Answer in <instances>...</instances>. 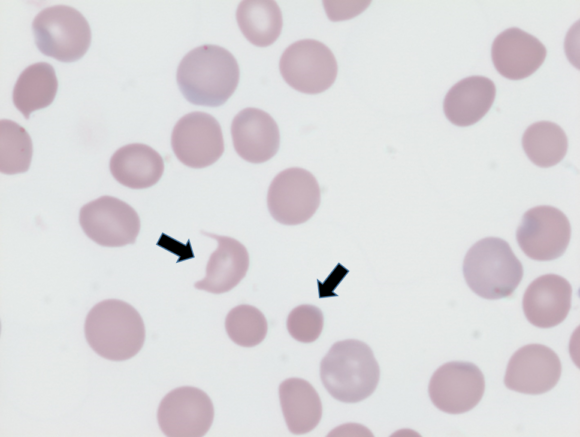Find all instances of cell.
I'll use <instances>...</instances> for the list:
<instances>
[{"mask_svg": "<svg viewBox=\"0 0 580 437\" xmlns=\"http://www.w3.org/2000/svg\"><path fill=\"white\" fill-rule=\"evenodd\" d=\"M240 70L225 48L206 44L189 51L177 69V84L185 99L198 106L218 107L234 93Z\"/></svg>", "mask_w": 580, "mask_h": 437, "instance_id": "cell-1", "label": "cell"}, {"mask_svg": "<svg viewBox=\"0 0 580 437\" xmlns=\"http://www.w3.org/2000/svg\"><path fill=\"white\" fill-rule=\"evenodd\" d=\"M85 338L99 356L111 361L134 357L143 347L146 331L139 312L119 299L95 304L84 324Z\"/></svg>", "mask_w": 580, "mask_h": 437, "instance_id": "cell-2", "label": "cell"}, {"mask_svg": "<svg viewBox=\"0 0 580 437\" xmlns=\"http://www.w3.org/2000/svg\"><path fill=\"white\" fill-rule=\"evenodd\" d=\"M325 389L338 401L357 403L376 389L380 368L372 349L357 339L334 343L320 363Z\"/></svg>", "mask_w": 580, "mask_h": 437, "instance_id": "cell-3", "label": "cell"}, {"mask_svg": "<svg viewBox=\"0 0 580 437\" xmlns=\"http://www.w3.org/2000/svg\"><path fill=\"white\" fill-rule=\"evenodd\" d=\"M463 274L478 296L495 300L511 296L523 277V266L503 239L487 237L467 252Z\"/></svg>", "mask_w": 580, "mask_h": 437, "instance_id": "cell-4", "label": "cell"}, {"mask_svg": "<svg viewBox=\"0 0 580 437\" xmlns=\"http://www.w3.org/2000/svg\"><path fill=\"white\" fill-rule=\"evenodd\" d=\"M32 30L39 51L61 62L81 59L90 47L89 23L70 6L55 5L41 10L32 22Z\"/></svg>", "mask_w": 580, "mask_h": 437, "instance_id": "cell-5", "label": "cell"}, {"mask_svg": "<svg viewBox=\"0 0 580 437\" xmlns=\"http://www.w3.org/2000/svg\"><path fill=\"white\" fill-rule=\"evenodd\" d=\"M279 69L284 81L293 89L318 94L334 83L338 65L325 44L314 39H303L285 49Z\"/></svg>", "mask_w": 580, "mask_h": 437, "instance_id": "cell-6", "label": "cell"}, {"mask_svg": "<svg viewBox=\"0 0 580 437\" xmlns=\"http://www.w3.org/2000/svg\"><path fill=\"white\" fill-rule=\"evenodd\" d=\"M321 191L312 173L292 167L278 173L267 193L271 216L284 225H298L309 220L320 205Z\"/></svg>", "mask_w": 580, "mask_h": 437, "instance_id": "cell-7", "label": "cell"}, {"mask_svg": "<svg viewBox=\"0 0 580 437\" xmlns=\"http://www.w3.org/2000/svg\"><path fill=\"white\" fill-rule=\"evenodd\" d=\"M79 223L88 238L104 247L133 244L140 231L137 212L126 202L107 195L85 204L79 212Z\"/></svg>", "mask_w": 580, "mask_h": 437, "instance_id": "cell-8", "label": "cell"}, {"mask_svg": "<svg viewBox=\"0 0 580 437\" xmlns=\"http://www.w3.org/2000/svg\"><path fill=\"white\" fill-rule=\"evenodd\" d=\"M570 237L571 226L566 215L547 205L526 211L516 232L521 250L537 261H551L562 256Z\"/></svg>", "mask_w": 580, "mask_h": 437, "instance_id": "cell-9", "label": "cell"}, {"mask_svg": "<svg viewBox=\"0 0 580 437\" xmlns=\"http://www.w3.org/2000/svg\"><path fill=\"white\" fill-rule=\"evenodd\" d=\"M214 406L201 389L182 386L167 393L157 410L160 430L168 437H201L210 429Z\"/></svg>", "mask_w": 580, "mask_h": 437, "instance_id": "cell-10", "label": "cell"}, {"mask_svg": "<svg viewBox=\"0 0 580 437\" xmlns=\"http://www.w3.org/2000/svg\"><path fill=\"white\" fill-rule=\"evenodd\" d=\"M177 159L190 168H205L224 152V139L218 121L210 114L195 111L181 117L171 134Z\"/></svg>", "mask_w": 580, "mask_h": 437, "instance_id": "cell-11", "label": "cell"}, {"mask_svg": "<svg viewBox=\"0 0 580 437\" xmlns=\"http://www.w3.org/2000/svg\"><path fill=\"white\" fill-rule=\"evenodd\" d=\"M485 379L473 363L452 361L440 366L432 375L428 392L435 407L449 414L472 410L482 399Z\"/></svg>", "mask_w": 580, "mask_h": 437, "instance_id": "cell-12", "label": "cell"}, {"mask_svg": "<svg viewBox=\"0 0 580 437\" xmlns=\"http://www.w3.org/2000/svg\"><path fill=\"white\" fill-rule=\"evenodd\" d=\"M561 372V361L552 349L542 344H528L511 356L504 384L519 393L539 395L556 386Z\"/></svg>", "mask_w": 580, "mask_h": 437, "instance_id": "cell-13", "label": "cell"}, {"mask_svg": "<svg viewBox=\"0 0 580 437\" xmlns=\"http://www.w3.org/2000/svg\"><path fill=\"white\" fill-rule=\"evenodd\" d=\"M547 50L535 36L511 27L496 36L491 58L496 70L510 80L532 75L544 62Z\"/></svg>", "mask_w": 580, "mask_h": 437, "instance_id": "cell-14", "label": "cell"}, {"mask_svg": "<svg viewBox=\"0 0 580 437\" xmlns=\"http://www.w3.org/2000/svg\"><path fill=\"white\" fill-rule=\"evenodd\" d=\"M233 146L237 154L250 163H264L278 151L280 133L276 121L258 108H245L231 124Z\"/></svg>", "mask_w": 580, "mask_h": 437, "instance_id": "cell-15", "label": "cell"}, {"mask_svg": "<svg viewBox=\"0 0 580 437\" xmlns=\"http://www.w3.org/2000/svg\"><path fill=\"white\" fill-rule=\"evenodd\" d=\"M572 287L563 277L546 274L527 287L522 300L527 320L539 328H551L562 323L571 308Z\"/></svg>", "mask_w": 580, "mask_h": 437, "instance_id": "cell-16", "label": "cell"}, {"mask_svg": "<svg viewBox=\"0 0 580 437\" xmlns=\"http://www.w3.org/2000/svg\"><path fill=\"white\" fill-rule=\"evenodd\" d=\"M217 240V248L210 255L206 265L205 277L194 287L213 294L230 291L245 277L249 268V254L238 240L202 232Z\"/></svg>", "mask_w": 580, "mask_h": 437, "instance_id": "cell-17", "label": "cell"}, {"mask_svg": "<svg viewBox=\"0 0 580 437\" xmlns=\"http://www.w3.org/2000/svg\"><path fill=\"white\" fill-rule=\"evenodd\" d=\"M496 96L494 82L484 76L466 77L454 84L443 101V111L454 125L477 123L490 110Z\"/></svg>", "mask_w": 580, "mask_h": 437, "instance_id": "cell-18", "label": "cell"}, {"mask_svg": "<svg viewBox=\"0 0 580 437\" xmlns=\"http://www.w3.org/2000/svg\"><path fill=\"white\" fill-rule=\"evenodd\" d=\"M109 167L114 179L123 186L145 189L160 180L164 172V161L150 146L132 143L114 152Z\"/></svg>", "mask_w": 580, "mask_h": 437, "instance_id": "cell-19", "label": "cell"}, {"mask_svg": "<svg viewBox=\"0 0 580 437\" xmlns=\"http://www.w3.org/2000/svg\"><path fill=\"white\" fill-rule=\"evenodd\" d=\"M280 406L288 430L295 435L312 431L322 417V403L315 388L302 378H288L279 385Z\"/></svg>", "mask_w": 580, "mask_h": 437, "instance_id": "cell-20", "label": "cell"}, {"mask_svg": "<svg viewBox=\"0 0 580 437\" xmlns=\"http://www.w3.org/2000/svg\"><path fill=\"white\" fill-rule=\"evenodd\" d=\"M58 90V80L51 64L34 63L19 75L13 88V104L28 119L36 110L48 107Z\"/></svg>", "mask_w": 580, "mask_h": 437, "instance_id": "cell-21", "label": "cell"}, {"mask_svg": "<svg viewBox=\"0 0 580 437\" xmlns=\"http://www.w3.org/2000/svg\"><path fill=\"white\" fill-rule=\"evenodd\" d=\"M238 26L245 38L255 46L266 47L279 37L283 20L275 1H241L236 11Z\"/></svg>", "mask_w": 580, "mask_h": 437, "instance_id": "cell-22", "label": "cell"}, {"mask_svg": "<svg viewBox=\"0 0 580 437\" xmlns=\"http://www.w3.org/2000/svg\"><path fill=\"white\" fill-rule=\"evenodd\" d=\"M522 147L535 165L547 168L558 164L564 158L568 139L564 130L556 123L539 121L524 132Z\"/></svg>", "mask_w": 580, "mask_h": 437, "instance_id": "cell-23", "label": "cell"}, {"mask_svg": "<svg viewBox=\"0 0 580 437\" xmlns=\"http://www.w3.org/2000/svg\"><path fill=\"white\" fill-rule=\"evenodd\" d=\"M33 155L32 140L28 132L18 123L0 121V171L13 175L26 172Z\"/></svg>", "mask_w": 580, "mask_h": 437, "instance_id": "cell-24", "label": "cell"}, {"mask_svg": "<svg viewBox=\"0 0 580 437\" xmlns=\"http://www.w3.org/2000/svg\"><path fill=\"white\" fill-rule=\"evenodd\" d=\"M229 338L242 347H254L266 337L268 325L264 314L248 304L232 308L225 319Z\"/></svg>", "mask_w": 580, "mask_h": 437, "instance_id": "cell-25", "label": "cell"}, {"mask_svg": "<svg viewBox=\"0 0 580 437\" xmlns=\"http://www.w3.org/2000/svg\"><path fill=\"white\" fill-rule=\"evenodd\" d=\"M286 325L293 339L302 343H311L318 339L323 330L324 316L318 307L303 304L289 313Z\"/></svg>", "mask_w": 580, "mask_h": 437, "instance_id": "cell-26", "label": "cell"}, {"mask_svg": "<svg viewBox=\"0 0 580 437\" xmlns=\"http://www.w3.org/2000/svg\"><path fill=\"white\" fill-rule=\"evenodd\" d=\"M328 436H372V434L364 426L344 424L333 429Z\"/></svg>", "mask_w": 580, "mask_h": 437, "instance_id": "cell-27", "label": "cell"}]
</instances>
